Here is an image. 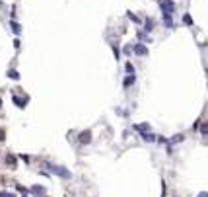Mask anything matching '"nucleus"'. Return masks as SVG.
I'll return each mask as SVG.
<instances>
[{
  "label": "nucleus",
  "instance_id": "10",
  "mask_svg": "<svg viewBox=\"0 0 208 197\" xmlns=\"http://www.w3.org/2000/svg\"><path fill=\"white\" fill-rule=\"evenodd\" d=\"M6 160H8V164H10V166H12V168L16 166V158H14V156H8Z\"/></svg>",
  "mask_w": 208,
  "mask_h": 197
},
{
  "label": "nucleus",
  "instance_id": "1",
  "mask_svg": "<svg viewBox=\"0 0 208 197\" xmlns=\"http://www.w3.org/2000/svg\"><path fill=\"white\" fill-rule=\"evenodd\" d=\"M159 8L163 10V14H173L175 4H173V0H159Z\"/></svg>",
  "mask_w": 208,
  "mask_h": 197
},
{
  "label": "nucleus",
  "instance_id": "6",
  "mask_svg": "<svg viewBox=\"0 0 208 197\" xmlns=\"http://www.w3.org/2000/svg\"><path fill=\"white\" fill-rule=\"evenodd\" d=\"M51 170H53V172H57V174H60V176H64V178H70V172H66V170H60V168H51Z\"/></svg>",
  "mask_w": 208,
  "mask_h": 197
},
{
  "label": "nucleus",
  "instance_id": "2",
  "mask_svg": "<svg viewBox=\"0 0 208 197\" xmlns=\"http://www.w3.org/2000/svg\"><path fill=\"white\" fill-rule=\"evenodd\" d=\"M89 141H92V133H89V131H84L82 135H80V142H82V145H88Z\"/></svg>",
  "mask_w": 208,
  "mask_h": 197
},
{
  "label": "nucleus",
  "instance_id": "9",
  "mask_svg": "<svg viewBox=\"0 0 208 197\" xmlns=\"http://www.w3.org/2000/svg\"><path fill=\"white\" fill-rule=\"evenodd\" d=\"M200 133H204V135H208V123H202V125H200Z\"/></svg>",
  "mask_w": 208,
  "mask_h": 197
},
{
  "label": "nucleus",
  "instance_id": "3",
  "mask_svg": "<svg viewBox=\"0 0 208 197\" xmlns=\"http://www.w3.org/2000/svg\"><path fill=\"white\" fill-rule=\"evenodd\" d=\"M134 53H136V55H140V57H146V55H148V49H146L142 43H138V45L134 47Z\"/></svg>",
  "mask_w": 208,
  "mask_h": 197
},
{
  "label": "nucleus",
  "instance_id": "5",
  "mask_svg": "<svg viewBox=\"0 0 208 197\" xmlns=\"http://www.w3.org/2000/svg\"><path fill=\"white\" fill-rule=\"evenodd\" d=\"M142 139L144 141H146V142H154V141H156V135H152V133H142Z\"/></svg>",
  "mask_w": 208,
  "mask_h": 197
},
{
  "label": "nucleus",
  "instance_id": "7",
  "mask_svg": "<svg viewBox=\"0 0 208 197\" xmlns=\"http://www.w3.org/2000/svg\"><path fill=\"white\" fill-rule=\"evenodd\" d=\"M152 29H154V20L148 18V20H146V31H152Z\"/></svg>",
  "mask_w": 208,
  "mask_h": 197
},
{
  "label": "nucleus",
  "instance_id": "12",
  "mask_svg": "<svg viewBox=\"0 0 208 197\" xmlns=\"http://www.w3.org/2000/svg\"><path fill=\"white\" fill-rule=\"evenodd\" d=\"M33 193H43V188H33Z\"/></svg>",
  "mask_w": 208,
  "mask_h": 197
},
{
  "label": "nucleus",
  "instance_id": "4",
  "mask_svg": "<svg viewBox=\"0 0 208 197\" xmlns=\"http://www.w3.org/2000/svg\"><path fill=\"white\" fill-rule=\"evenodd\" d=\"M163 24H165V28H173V20H171V14H163Z\"/></svg>",
  "mask_w": 208,
  "mask_h": 197
},
{
  "label": "nucleus",
  "instance_id": "11",
  "mask_svg": "<svg viewBox=\"0 0 208 197\" xmlns=\"http://www.w3.org/2000/svg\"><path fill=\"white\" fill-rule=\"evenodd\" d=\"M132 82H134V76H129V78H126V80H125V86H130Z\"/></svg>",
  "mask_w": 208,
  "mask_h": 197
},
{
  "label": "nucleus",
  "instance_id": "14",
  "mask_svg": "<svg viewBox=\"0 0 208 197\" xmlns=\"http://www.w3.org/2000/svg\"><path fill=\"white\" fill-rule=\"evenodd\" d=\"M2 139H4V131L0 129V141H2Z\"/></svg>",
  "mask_w": 208,
  "mask_h": 197
},
{
  "label": "nucleus",
  "instance_id": "8",
  "mask_svg": "<svg viewBox=\"0 0 208 197\" xmlns=\"http://www.w3.org/2000/svg\"><path fill=\"white\" fill-rule=\"evenodd\" d=\"M181 141H183V135H175L171 139V145H173V142H181Z\"/></svg>",
  "mask_w": 208,
  "mask_h": 197
},
{
  "label": "nucleus",
  "instance_id": "13",
  "mask_svg": "<svg viewBox=\"0 0 208 197\" xmlns=\"http://www.w3.org/2000/svg\"><path fill=\"white\" fill-rule=\"evenodd\" d=\"M196 197H208V193H206V191H202V193H199Z\"/></svg>",
  "mask_w": 208,
  "mask_h": 197
}]
</instances>
